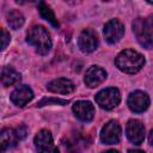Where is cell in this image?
I'll list each match as a JSON object with an SVG mask.
<instances>
[{"instance_id":"ac0fdd59","label":"cell","mask_w":153,"mask_h":153,"mask_svg":"<svg viewBox=\"0 0 153 153\" xmlns=\"http://www.w3.org/2000/svg\"><path fill=\"white\" fill-rule=\"evenodd\" d=\"M6 19H7L8 25H10L13 30H18L19 27H22L23 24H24V22H25L23 13H22L20 11H18V10H12V11H10V12L7 13Z\"/></svg>"},{"instance_id":"603a6c76","label":"cell","mask_w":153,"mask_h":153,"mask_svg":"<svg viewBox=\"0 0 153 153\" xmlns=\"http://www.w3.org/2000/svg\"><path fill=\"white\" fill-rule=\"evenodd\" d=\"M128 153H145L143 151H140V149H130Z\"/></svg>"},{"instance_id":"9c48e42d","label":"cell","mask_w":153,"mask_h":153,"mask_svg":"<svg viewBox=\"0 0 153 153\" xmlns=\"http://www.w3.org/2000/svg\"><path fill=\"white\" fill-rule=\"evenodd\" d=\"M126 134L130 142L141 145L145 139V127L139 120H130L126 127Z\"/></svg>"},{"instance_id":"30bf717a","label":"cell","mask_w":153,"mask_h":153,"mask_svg":"<svg viewBox=\"0 0 153 153\" xmlns=\"http://www.w3.org/2000/svg\"><path fill=\"white\" fill-rule=\"evenodd\" d=\"M78 45L82 53H92L98 47L97 35L91 29H85L81 31L78 38Z\"/></svg>"},{"instance_id":"5b68a950","label":"cell","mask_w":153,"mask_h":153,"mask_svg":"<svg viewBox=\"0 0 153 153\" xmlns=\"http://www.w3.org/2000/svg\"><path fill=\"white\" fill-rule=\"evenodd\" d=\"M33 142L38 153H60L59 148L54 145V139L51 133L47 129L39 130L36 134Z\"/></svg>"},{"instance_id":"6da1fadb","label":"cell","mask_w":153,"mask_h":153,"mask_svg":"<svg viewBox=\"0 0 153 153\" xmlns=\"http://www.w3.org/2000/svg\"><path fill=\"white\" fill-rule=\"evenodd\" d=\"M115 65L120 71L127 74H135L143 67L145 57L136 50L126 49L116 56Z\"/></svg>"},{"instance_id":"e0dca14e","label":"cell","mask_w":153,"mask_h":153,"mask_svg":"<svg viewBox=\"0 0 153 153\" xmlns=\"http://www.w3.org/2000/svg\"><path fill=\"white\" fill-rule=\"evenodd\" d=\"M38 11H39V13H41V16H42V18L43 19H45L47 22H49L54 27H59L60 26V24H59V22H57V19H56V17H55V14H54V12H53V10L45 4V2H43V1H41L39 4H38Z\"/></svg>"},{"instance_id":"ba28073f","label":"cell","mask_w":153,"mask_h":153,"mask_svg":"<svg viewBox=\"0 0 153 153\" xmlns=\"http://www.w3.org/2000/svg\"><path fill=\"white\" fill-rule=\"evenodd\" d=\"M128 106L133 112H143L149 106V97L143 91H134L128 97Z\"/></svg>"},{"instance_id":"2e32d148","label":"cell","mask_w":153,"mask_h":153,"mask_svg":"<svg viewBox=\"0 0 153 153\" xmlns=\"http://www.w3.org/2000/svg\"><path fill=\"white\" fill-rule=\"evenodd\" d=\"M20 81V74L12 67H4L1 71V82L4 86H11Z\"/></svg>"},{"instance_id":"52a82bcc","label":"cell","mask_w":153,"mask_h":153,"mask_svg":"<svg viewBox=\"0 0 153 153\" xmlns=\"http://www.w3.org/2000/svg\"><path fill=\"white\" fill-rule=\"evenodd\" d=\"M121 139V126L117 121H109L100 131V141L105 145L117 143Z\"/></svg>"},{"instance_id":"7a4b0ae2","label":"cell","mask_w":153,"mask_h":153,"mask_svg":"<svg viewBox=\"0 0 153 153\" xmlns=\"http://www.w3.org/2000/svg\"><path fill=\"white\" fill-rule=\"evenodd\" d=\"M26 42L35 47L36 51L41 55H45L51 49V38L48 30L42 25H35L32 26L26 36Z\"/></svg>"},{"instance_id":"cb8c5ba5","label":"cell","mask_w":153,"mask_h":153,"mask_svg":"<svg viewBox=\"0 0 153 153\" xmlns=\"http://www.w3.org/2000/svg\"><path fill=\"white\" fill-rule=\"evenodd\" d=\"M103 153H120V152H118V151H116V149H109V151L103 152Z\"/></svg>"},{"instance_id":"3957f363","label":"cell","mask_w":153,"mask_h":153,"mask_svg":"<svg viewBox=\"0 0 153 153\" xmlns=\"http://www.w3.org/2000/svg\"><path fill=\"white\" fill-rule=\"evenodd\" d=\"M133 32L136 36L137 42L147 48L153 49V14L148 18H137L133 23Z\"/></svg>"},{"instance_id":"44dd1931","label":"cell","mask_w":153,"mask_h":153,"mask_svg":"<svg viewBox=\"0 0 153 153\" xmlns=\"http://www.w3.org/2000/svg\"><path fill=\"white\" fill-rule=\"evenodd\" d=\"M1 39H2V45H1V49L2 50H5L6 49V47H7V44L10 43V39H11V36H10V33L5 30V29H2L1 30Z\"/></svg>"},{"instance_id":"5bb4252c","label":"cell","mask_w":153,"mask_h":153,"mask_svg":"<svg viewBox=\"0 0 153 153\" xmlns=\"http://www.w3.org/2000/svg\"><path fill=\"white\" fill-rule=\"evenodd\" d=\"M75 86L72 80L66 79V78H59L51 80L47 85V90L54 93H60V94H68L74 91Z\"/></svg>"},{"instance_id":"4fadbf2b","label":"cell","mask_w":153,"mask_h":153,"mask_svg":"<svg viewBox=\"0 0 153 153\" xmlns=\"http://www.w3.org/2000/svg\"><path fill=\"white\" fill-rule=\"evenodd\" d=\"M106 79V72L99 66H91L85 74L84 81L88 87H97Z\"/></svg>"},{"instance_id":"7402d4cb","label":"cell","mask_w":153,"mask_h":153,"mask_svg":"<svg viewBox=\"0 0 153 153\" xmlns=\"http://www.w3.org/2000/svg\"><path fill=\"white\" fill-rule=\"evenodd\" d=\"M148 141H149V143L153 146V130H151V133H149V135H148Z\"/></svg>"},{"instance_id":"d6986e66","label":"cell","mask_w":153,"mask_h":153,"mask_svg":"<svg viewBox=\"0 0 153 153\" xmlns=\"http://www.w3.org/2000/svg\"><path fill=\"white\" fill-rule=\"evenodd\" d=\"M14 131H16V135H17L18 140L20 141V140H23V139H25V137H26V134H27V128H26V126L20 124L19 127H17V128L14 129Z\"/></svg>"},{"instance_id":"7c38bea8","label":"cell","mask_w":153,"mask_h":153,"mask_svg":"<svg viewBox=\"0 0 153 153\" xmlns=\"http://www.w3.org/2000/svg\"><path fill=\"white\" fill-rule=\"evenodd\" d=\"M10 98H11L13 104H16L17 106L23 108L29 102H31V99L33 98V92L29 86L22 85V86H18L17 88H14L12 91Z\"/></svg>"},{"instance_id":"8992f818","label":"cell","mask_w":153,"mask_h":153,"mask_svg":"<svg viewBox=\"0 0 153 153\" xmlns=\"http://www.w3.org/2000/svg\"><path fill=\"white\" fill-rule=\"evenodd\" d=\"M104 38L108 43L115 44L117 43L124 35V25L118 19H110L105 25L103 30Z\"/></svg>"},{"instance_id":"9a60e30c","label":"cell","mask_w":153,"mask_h":153,"mask_svg":"<svg viewBox=\"0 0 153 153\" xmlns=\"http://www.w3.org/2000/svg\"><path fill=\"white\" fill-rule=\"evenodd\" d=\"M18 137L16 135V131L14 129H10V128H6L1 131L0 134V145H1V152L4 153L6 149L11 148V147H14L18 142Z\"/></svg>"},{"instance_id":"8fae6325","label":"cell","mask_w":153,"mask_h":153,"mask_svg":"<svg viewBox=\"0 0 153 153\" xmlns=\"http://www.w3.org/2000/svg\"><path fill=\"white\" fill-rule=\"evenodd\" d=\"M74 115L76 118H79L82 122H90L92 121L94 116V108L88 100H78L74 103L72 108Z\"/></svg>"},{"instance_id":"ffe728a7","label":"cell","mask_w":153,"mask_h":153,"mask_svg":"<svg viewBox=\"0 0 153 153\" xmlns=\"http://www.w3.org/2000/svg\"><path fill=\"white\" fill-rule=\"evenodd\" d=\"M49 103H55V104H67L68 100H65V99H48V98H44L42 99L39 103H37V106H43L44 104H49Z\"/></svg>"},{"instance_id":"277c9868","label":"cell","mask_w":153,"mask_h":153,"mask_svg":"<svg viewBox=\"0 0 153 153\" xmlns=\"http://www.w3.org/2000/svg\"><path fill=\"white\" fill-rule=\"evenodd\" d=\"M96 103L105 110H111L116 108L121 102V93L115 87H109L99 91L96 94Z\"/></svg>"}]
</instances>
